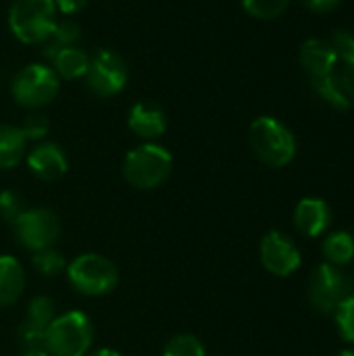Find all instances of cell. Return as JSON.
<instances>
[{
  "label": "cell",
  "mask_w": 354,
  "mask_h": 356,
  "mask_svg": "<svg viewBox=\"0 0 354 356\" xmlns=\"http://www.w3.org/2000/svg\"><path fill=\"white\" fill-rule=\"evenodd\" d=\"M92 344L94 327L81 311L56 315L44 336V350L50 356H86Z\"/></svg>",
  "instance_id": "obj_3"
},
{
  "label": "cell",
  "mask_w": 354,
  "mask_h": 356,
  "mask_svg": "<svg viewBox=\"0 0 354 356\" xmlns=\"http://www.w3.org/2000/svg\"><path fill=\"white\" fill-rule=\"evenodd\" d=\"M54 23V0H13L8 8V27L23 44H44Z\"/></svg>",
  "instance_id": "obj_5"
},
{
  "label": "cell",
  "mask_w": 354,
  "mask_h": 356,
  "mask_svg": "<svg viewBox=\"0 0 354 356\" xmlns=\"http://www.w3.org/2000/svg\"><path fill=\"white\" fill-rule=\"evenodd\" d=\"M298 60L309 79L332 75L338 69V58L334 50L330 48L328 40H321V38L305 40L298 52Z\"/></svg>",
  "instance_id": "obj_15"
},
{
  "label": "cell",
  "mask_w": 354,
  "mask_h": 356,
  "mask_svg": "<svg viewBox=\"0 0 354 356\" xmlns=\"http://www.w3.org/2000/svg\"><path fill=\"white\" fill-rule=\"evenodd\" d=\"M50 60L58 79H81L86 77L88 67H90V54L81 50L79 46L65 48L58 54H54Z\"/></svg>",
  "instance_id": "obj_17"
},
{
  "label": "cell",
  "mask_w": 354,
  "mask_h": 356,
  "mask_svg": "<svg viewBox=\"0 0 354 356\" xmlns=\"http://www.w3.org/2000/svg\"><path fill=\"white\" fill-rule=\"evenodd\" d=\"M338 356H354V348H346V350L338 353Z\"/></svg>",
  "instance_id": "obj_34"
},
{
  "label": "cell",
  "mask_w": 354,
  "mask_h": 356,
  "mask_svg": "<svg viewBox=\"0 0 354 356\" xmlns=\"http://www.w3.org/2000/svg\"><path fill=\"white\" fill-rule=\"evenodd\" d=\"M334 319H336V327H338V334L344 342L353 344L354 346V294L348 296L334 313Z\"/></svg>",
  "instance_id": "obj_25"
},
{
  "label": "cell",
  "mask_w": 354,
  "mask_h": 356,
  "mask_svg": "<svg viewBox=\"0 0 354 356\" xmlns=\"http://www.w3.org/2000/svg\"><path fill=\"white\" fill-rule=\"evenodd\" d=\"M79 38H81V29H79V25H77L73 19H69V17L56 19V23H54L50 35H48L46 42L42 44V46H44V54H46L48 58H52V56L58 54L61 50L71 48V46H77Z\"/></svg>",
  "instance_id": "obj_20"
},
{
  "label": "cell",
  "mask_w": 354,
  "mask_h": 356,
  "mask_svg": "<svg viewBox=\"0 0 354 356\" xmlns=\"http://www.w3.org/2000/svg\"><path fill=\"white\" fill-rule=\"evenodd\" d=\"M67 277L73 290L83 296H106L119 284V269L102 254L86 252L67 265Z\"/></svg>",
  "instance_id": "obj_6"
},
{
  "label": "cell",
  "mask_w": 354,
  "mask_h": 356,
  "mask_svg": "<svg viewBox=\"0 0 354 356\" xmlns=\"http://www.w3.org/2000/svg\"><path fill=\"white\" fill-rule=\"evenodd\" d=\"M354 294L353 280L342 267L321 263L313 269L307 286V296L311 307L321 315H334L336 309Z\"/></svg>",
  "instance_id": "obj_7"
},
{
  "label": "cell",
  "mask_w": 354,
  "mask_h": 356,
  "mask_svg": "<svg viewBox=\"0 0 354 356\" xmlns=\"http://www.w3.org/2000/svg\"><path fill=\"white\" fill-rule=\"evenodd\" d=\"M173 171V156L154 142L131 148L123 161V177L136 190H154L163 186Z\"/></svg>",
  "instance_id": "obj_2"
},
{
  "label": "cell",
  "mask_w": 354,
  "mask_h": 356,
  "mask_svg": "<svg viewBox=\"0 0 354 356\" xmlns=\"http://www.w3.org/2000/svg\"><path fill=\"white\" fill-rule=\"evenodd\" d=\"M321 252L325 263L344 267L354 263V236L348 232H332L321 242Z\"/></svg>",
  "instance_id": "obj_19"
},
{
  "label": "cell",
  "mask_w": 354,
  "mask_h": 356,
  "mask_svg": "<svg viewBox=\"0 0 354 356\" xmlns=\"http://www.w3.org/2000/svg\"><path fill=\"white\" fill-rule=\"evenodd\" d=\"M248 142L255 156L267 167L282 169L296 156V138L286 123L275 117L263 115L250 123Z\"/></svg>",
  "instance_id": "obj_1"
},
{
  "label": "cell",
  "mask_w": 354,
  "mask_h": 356,
  "mask_svg": "<svg viewBox=\"0 0 354 356\" xmlns=\"http://www.w3.org/2000/svg\"><path fill=\"white\" fill-rule=\"evenodd\" d=\"M54 317H56L54 302L48 296H35L29 302L23 323L19 327V338H21V344L25 346V350L44 348V336Z\"/></svg>",
  "instance_id": "obj_11"
},
{
  "label": "cell",
  "mask_w": 354,
  "mask_h": 356,
  "mask_svg": "<svg viewBox=\"0 0 354 356\" xmlns=\"http://www.w3.org/2000/svg\"><path fill=\"white\" fill-rule=\"evenodd\" d=\"M23 288H25L23 265L10 254H2L0 257V309L15 305L21 298Z\"/></svg>",
  "instance_id": "obj_16"
},
{
  "label": "cell",
  "mask_w": 354,
  "mask_h": 356,
  "mask_svg": "<svg viewBox=\"0 0 354 356\" xmlns=\"http://www.w3.org/2000/svg\"><path fill=\"white\" fill-rule=\"evenodd\" d=\"M86 356H123L121 353L113 350V348H102V350H96V353H88Z\"/></svg>",
  "instance_id": "obj_32"
},
{
  "label": "cell",
  "mask_w": 354,
  "mask_h": 356,
  "mask_svg": "<svg viewBox=\"0 0 354 356\" xmlns=\"http://www.w3.org/2000/svg\"><path fill=\"white\" fill-rule=\"evenodd\" d=\"M163 356H207V348L196 336L177 334L165 344Z\"/></svg>",
  "instance_id": "obj_23"
},
{
  "label": "cell",
  "mask_w": 354,
  "mask_h": 356,
  "mask_svg": "<svg viewBox=\"0 0 354 356\" xmlns=\"http://www.w3.org/2000/svg\"><path fill=\"white\" fill-rule=\"evenodd\" d=\"M13 227H15L17 240L27 250H31V252L54 246L58 236H61V221H58V217L52 211L44 209V207L27 209L15 221Z\"/></svg>",
  "instance_id": "obj_9"
},
{
  "label": "cell",
  "mask_w": 354,
  "mask_h": 356,
  "mask_svg": "<svg viewBox=\"0 0 354 356\" xmlns=\"http://www.w3.org/2000/svg\"><path fill=\"white\" fill-rule=\"evenodd\" d=\"M311 88L315 90V94L325 102L330 104L334 111H348L353 104L348 100V96L344 94L340 81H338V75L332 73V75H325V77H315V79H309Z\"/></svg>",
  "instance_id": "obj_21"
},
{
  "label": "cell",
  "mask_w": 354,
  "mask_h": 356,
  "mask_svg": "<svg viewBox=\"0 0 354 356\" xmlns=\"http://www.w3.org/2000/svg\"><path fill=\"white\" fill-rule=\"evenodd\" d=\"M294 227L305 238H321L332 225V209L323 198L307 196L294 209Z\"/></svg>",
  "instance_id": "obj_12"
},
{
  "label": "cell",
  "mask_w": 354,
  "mask_h": 356,
  "mask_svg": "<svg viewBox=\"0 0 354 356\" xmlns=\"http://www.w3.org/2000/svg\"><path fill=\"white\" fill-rule=\"evenodd\" d=\"M88 4V0H54V6H56V13L61 15H75L79 10H83Z\"/></svg>",
  "instance_id": "obj_31"
},
{
  "label": "cell",
  "mask_w": 354,
  "mask_h": 356,
  "mask_svg": "<svg viewBox=\"0 0 354 356\" xmlns=\"http://www.w3.org/2000/svg\"><path fill=\"white\" fill-rule=\"evenodd\" d=\"M300 2L307 10H311L315 15H323V13L334 10L342 0H300Z\"/></svg>",
  "instance_id": "obj_30"
},
{
  "label": "cell",
  "mask_w": 354,
  "mask_h": 356,
  "mask_svg": "<svg viewBox=\"0 0 354 356\" xmlns=\"http://www.w3.org/2000/svg\"><path fill=\"white\" fill-rule=\"evenodd\" d=\"M336 75H338V81H340L344 94L348 96L351 104H354V58L348 63H342V67L336 69Z\"/></svg>",
  "instance_id": "obj_29"
},
{
  "label": "cell",
  "mask_w": 354,
  "mask_h": 356,
  "mask_svg": "<svg viewBox=\"0 0 354 356\" xmlns=\"http://www.w3.org/2000/svg\"><path fill=\"white\" fill-rule=\"evenodd\" d=\"M261 265L275 277H290L303 265V254L296 242L284 232H269L263 236L259 246Z\"/></svg>",
  "instance_id": "obj_10"
},
{
  "label": "cell",
  "mask_w": 354,
  "mask_h": 356,
  "mask_svg": "<svg viewBox=\"0 0 354 356\" xmlns=\"http://www.w3.org/2000/svg\"><path fill=\"white\" fill-rule=\"evenodd\" d=\"M31 265L44 277H56L63 271H67V261H65L63 252H58L54 246L35 250L33 252V259H31Z\"/></svg>",
  "instance_id": "obj_22"
},
{
  "label": "cell",
  "mask_w": 354,
  "mask_h": 356,
  "mask_svg": "<svg viewBox=\"0 0 354 356\" xmlns=\"http://www.w3.org/2000/svg\"><path fill=\"white\" fill-rule=\"evenodd\" d=\"M27 140L19 127L0 123V169H13L25 156Z\"/></svg>",
  "instance_id": "obj_18"
},
{
  "label": "cell",
  "mask_w": 354,
  "mask_h": 356,
  "mask_svg": "<svg viewBox=\"0 0 354 356\" xmlns=\"http://www.w3.org/2000/svg\"><path fill=\"white\" fill-rule=\"evenodd\" d=\"M290 6V0H242V8L261 21H271L277 19L286 13Z\"/></svg>",
  "instance_id": "obj_24"
},
{
  "label": "cell",
  "mask_w": 354,
  "mask_h": 356,
  "mask_svg": "<svg viewBox=\"0 0 354 356\" xmlns=\"http://www.w3.org/2000/svg\"><path fill=\"white\" fill-rule=\"evenodd\" d=\"M330 48L334 50L338 63H348L354 58V33L348 29H336L330 40Z\"/></svg>",
  "instance_id": "obj_28"
},
{
  "label": "cell",
  "mask_w": 354,
  "mask_h": 356,
  "mask_svg": "<svg viewBox=\"0 0 354 356\" xmlns=\"http://www.w3.org/2000/svg\"><path fill=\"white\" fill-rule=\"evenodd\" d=\"M23 356H50L44 348H35V350H25V355Z\"/></svg>",
  "instance_id": "obj_33"
},
{
  "label": "cell",
  "mask_w": 354,
  "mask_h": 356,
  "mask_svg": "<svg viewBox=\"0 0 354 356\" xmlns=\"http://www.w3.org/2000/svg\"><path fill=\"white\" fill-rule=\"evenodd\" d=\"M27 167L29 171L42 181H56L61 179L67 169L69 161L63 148L54 142H38L27 152Z\"/></svg>",
  "instance_id": "obj_13"
},
{
  "label": "cell",
  "mask_w": 354,
  "mask_h": 356,
  "mask_svg": "<svg viewBox=\"0 0 354 356\" xmlns=\"http://www.w3.org/2000/svg\"><path fill=\"white\" fill-rule=\"evenodd\" d=\"M127 79H129V69L121 54L102 48L90 56L86 83L92 94H96L100 98L117 96L119 92L125 90Z\"/></svg>",
  "instance_id": "obj_8"
},
{
  "label": "cell",
  "mask_w": 354,
  "mask_h": 356,
  "mask_svg": "<svg viewBox=\"0 0 354 356\" xmlns=\"http://www.w3.org/2000/svg\"><path fill=\"white\" fill-rule=\"evenodd\" d=\"M25 211H27V209H25V198H23L19 192H15V190H4V192H0V217H2L6 223L15 225V221H17Z\"/></svg>",
  "instance_id": "obj_26"
},
{
  "label": "cell",
  "mask_w": 354,
  "mask_h": 356,
  "mask_svg": "<svg viewBox=\"0 0 354 356\" xmlns=\"http://www.w3.org/2000/svg\"><path fill=\"white\" fill-rule=\"evenodd\" d=\"M27 142H42L50 131V119L44 113H31L23 119V125L19 127Z\"/></svg>",
  "instance_id": "obj_27"
},
{
  "label": "cell",
  "mask_w": 354,
  "mask_h": 356,
  "mask_svg": "<svg viewBox=\"0 0 354 356\" xmlns=\"http://www.w3.org/2000/svg\"><path fill=\"white\" fill-rule=\"evenodd\" d=\"M127 127L131 129L134 136H138L144 142H154L161 138L167 129V115L165 111L148 100L136 102L129 108L127 115Z\"/></svg>",
  "instance_id": "obj_14"
},
{
  "label": "cell",
  "mask_w": 354,
  "mask_h": 356,
  "mask_svg": "<svg viewBox=\"0 0 354 356\" xmlns=\"http://www.w3.org/2000/svg\"><path fill=\"white\" fill-rule=\"evenodd\" d=\"M61 90V79L50 65L29 63L13 75L10 96L13 100L29 111L48 106Z\"/></svg>",
  "instance_id": "obj_4"
}]
</instances>
